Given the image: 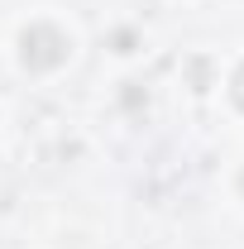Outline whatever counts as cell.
<instances>
[{
    "label": "cell",
    "instance_id": "3",
    "mask_svg": "<svg viewBox=\"0 0 244 249\" xmlns=\"http://www.w3.org/2000/svg\"><path fill=\"white\" fill-rule=\"evenodd\" d=\"M240 192H244V173H240Z\"/></svg>",
    "mask_w": 244,
    "mask_h": 249
},
{
    "label": "cell",
    "instance_id": "2",
    "mask_svg": "<svg viewBox=\"0 0 244 249\" xmlns=\"http://www.w3.org/2000/svg\"><path fill=\"white\" fill-rule=\"evenodd\" d=\"M230 96H235V106L244 110V62H240V72H235V82H230Z\"/></svg>",
    "mask_w": 244,
    "mask_h": 249
},
{
    "label": "cell",
    "instance_id": "1",
    "mask_svg": "<svg viewBox=\"0 0 244 249\" xmlns=\"http://www.w3.org/2000/svg\"><path fill=\"white\" fill-rule=\"evenodd\" d=\"M67 53H72V43L58 24H29L19 34V62L29 72H58L67 62Z\"/></svg>",
    "mask_w": 244,
    "mask_h": 249
}]
</instances>
